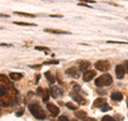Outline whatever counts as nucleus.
<instances>
[{"label":"nucleus","instance_id":"obj_1","mask_svg":"<svg viewBox=\"0 0 128 121\" xmlns=\"http://www.w3.org/2000/svg\"><path fill=\"white\" fill-rule=\"evenodd\" d=\"M29 110L32 114V116L36 119H40V120H43L46 118V114L44 112V110L42 109V107L38 105L36 103H32L29 105Z\"/></svg>","mask_w":128,"mask_h":121},{"label":"nucleus","instance_id":"obj_2","mask_svg":"<svg viewBox=\"0 0 128 121\" xmlns=\"http://www.w3.org/2000/svg\"><path fill=\"white\" fill-rule=\"evenodd\" d=\"M113 83V78H112V76L110 74H104L102 76H99L98 78L95 79V85L97 87H104V86H109Z\"/></svg>","mask_w":128,"mask_h":121},{"label":"nucleus","instance_id":"obj_3","mask_svg":"<svg viewBox=\"0 0 128 121\" xmlns=\"http://www.w3.org/2000/svg\"><path fill=\"white\" fill-rule=\"evenodd\" d=\"M94 67H95L96 70H98V71H100V72H106V71L109 70L110 63L108 62V61H106V60H99V61L95 62Z\"/></svg>","mask_w":128,"mask_h":121},{"label":"nucleus","instance_id":"obj_4","mask_svg":"<svg viewBox=\"0 0 128 121\" xmlns=\"http://www.w3.org/2000/svg\"><path fill=\"white\" fill-rule=\"evenodd\" d=\"M70 95L72 96V99H73L75 102H77L78 104H81V105H86V100L83 98L82 95L79 94V92H76V91H72Z\"/></svg>","mask_w":128,"mask_h":121},{"label":"nucleus","instance_id":"obj_5","mask_svg":"<svg viewBox=\"0 0 128 121\" xmlns=\"http://www.w3.org/2000/svg\"><path fill=\"white\" fill-rule=\"evenodd\" d=\"M66 75L67 76H70V77L72 78H79L80 77V73H79V70H77L76 68H68L66 70Z\"/></svg>","mask_w":128,"mask_h":121},{"label":"nucleus","instance_id":"obj_6","mask_svg":"<svg viewBox=\"0 0 128 121\" xmlns=\"http://www.w3.org/2000/svg\"><path fill=\"white\" fill-rule=\"evenodd\" d=\"M46 106H47L48 111H49L54 117H56V116H58V115H59L60 109H59V107H58V106H56V104L48 103V104H46Z\"/></svg>","mask_w":128,"mask_h":121},{"label":"nucleus","instance_id":"obj_7","mask_svg":"<svg viewBox=\"0 0 128 121\" xmlns=\"http://www.w3.org/2000/svg\"><path fill=\"white\" fill-rule=\"evenodd\" d=\"M125 73L126 72H125V69H124V66H122V64H118V66L115 67V75H116V78L123 79Z\"/></svg>","mask_w":128,"mask_h":121},{"label":"nucleus","instance_id":"obj_8","mask_svg":"<svg viewBox=\"0 0 128 121\" xmlns=\"http://www.w3.org/2000/svg\"><path fill=\"white\" fill-rule=\"evenodd\" d=\"M95 76H96V72L95 71H93V70H88V71H86L84 73H83L82 78H83L84 82H90V80L93 79Z\"/></svg>","mask_w":128,"mask_h":121},{"label":"nucleus","instance_id":"obj_9","mask_svg":"<svg viewBox=\"0 0 128 121\" xmlns=\"http://www.w3.org/2000/svg\"><path fill=\"white\" fill-rule=\"evenodd\" d=\"M50 93L54 98L57 99V98H60V96L63 95V91L59 86H54V87H51V89H50Z\"/></svg>","mask_w":128,"mask_h":121},{"label":"nucleus","instance_id":"obj_10","mask_svg":"<svg viewBox=\"0 0 128 121\" xmlns=\"http://www.w3.org/2000/svg\"><path fill=\"white\" fill-rule=\"evenodd\" d=\"M45 32L48 33H54V34H70V31H64V30H59V29H50V28H46L44 29Z\"/></svg>","mask_w":128,"mask_h":121},{"label":"nucleus","instance_id":"obj_11","mask_svg":"<svg viewBox=\"0 0 128 121\" xmlns=\"http://www.w3.org/2000/svg\"><path fill=\"white\" fill-rule=\"evenodd\" d=\"M90 67H91L90 61H86V60H81V61L79 62V70L80 71L86 72Z\"/></svg>","mask_w":128,"mask_h":121},{"label":"nucleus","instance_id":"obj_12","mask_svg":"<svg viewBox=\"0 0 128 121\" xmlns=\"http://www.w3.org/2000/svg\"><path fill=\"white\" fill-rule=\"evenodd\" d=\"M105 104H107V100L105 98H98L94 101V107H98L102 108Z\"/></svg>","mask_w":128,"mask_h":121},{"label":"nucleus","instance_id":"obj_13","mask_svg":"<svg viewBox=\"0 0 128 121\" xmlns=\"http://www.w3.org/2000/svg\"><path fill=\"white\" fill-rule=\"evenodd\" d=\"M111 99L113 101H116V102H120L123 100V94L120 91H114L111 93Z\"/></svg>","mask_w":128,"mask_h":121},{"label":"nucleus","instance_id":"obj_14","mask_svg":"<svg viewBox=\"0 0 128 121\" xmlns=\"http://www.w3.org/2000/svg\"><path fill=\"white\" fill-rule=\"evenodd\" d=\"M22 77H24V74H22V73H17V72H12V73H10V78L12 80H19Z\"/></svg>","mask_w":128,"mask_h":121},{"label":"nucleus","instance_id":"obj_15","mask_svg":"<svg viewBox=\"0 0 128 121\" xmlns=\"http://www.w3.org/2000/svg\"><path fill=\"white\" fill-rule=\"evenodd\" d=\"M45 76H46V78L48 79V82H49L50 84H54V83L56 82V77L50 73L49 71H47V72H46V73H45Z\"/></svg>","mask_w":128,"mask_h":121},{"label":"nucleus","instance_id":"obj_16","mask_svg":"<svg viewBox=\"0 0 128 121\" xmlns=\"http://www.w3.org/2000/svg\"><path fill=\"white\" fill-rule=\"evenodd\" d=\"M75 116L79 119H84V118H86V112L84 110H77L75 112Z\"/></svg>","mask_w":128,"mask_h":121},{"label":"nucleus","instance_id":"obj_17","mask_svg":"<svg viewBox=\"0 0 128 121\" xmlns=\"http://www.w3.org/2000/svg\"><path fill=\"white\" fill-rule=\"evenodd\" d=\"M13 24L18 26H30V27H35L36 25L33 23H26V22H13Z\"/></svg>","mask_w":128,"mask_h":121},{"label":"nucleus","instance_id":"obj_18","mask_svg":"<svg viewBox=\"0 0 128 121\" xmlns=\"http://www.w3.org/2000/svg\"><path fill=\"white\" fill-rule=\"evenodd\" d=\"M14 14L17 15H22V16H26V17H35L34 14H30V13H25V12H14Z\"/></svg>","mask_w":128,"mask_h":121},{"label":"nucleus","instance_id":"obj_19","mask_svg":"<svg viewBox=\"0 0 128 121\" xmlns=\"http://www.w3.org/2000/svg\"><path fill=\"white\" fill-rule=\"evenodd\" d=\"M42 95H43V101L45 103H47L48 99H49V91H48V90H44V93H42Z\"/></svg>","mask_w":128,"mask_h":121},{"label":"nucleus","instance_id":"obj_20","mask_svg":"<svg viewBox=\"0 0 128 121\" xmlns=\"http://www.w3.org/2000/svg\"><path fill=\"white\" fill-rule=\"evenodd\" d=\"M66 106H67V108H70V109H72V110H77V106L76 105H74L72 102H68V103H66Z\"/></svg>","mask_w":128,"mask_h":121},{"label":"nucleus","instance_id":"obj_21","mask_svg":"<svg viewBox=\"0 0 128 121\" xmlns=\"http://www.w3.org/2000/svg\"><path fill=\"white\" fill-rule=\"evenodd\" d=\"M102 121H116V120H115L114 118H112V117L111 116H104L102 117Z\"/></svg>","mask_w":128,"mask_h":121},{"label":"nucleus","instance_id":"obj_22","mask_svg":"<svg viewBox=\"0 0 128 121\" xmlns=\"http://www.w3.org/2000/svg\"><path fill=\"white\" fill-rule=\"evenodd\" d=\"M36 50H44V51H49L50 49L48 47H46V46H35L34 47Z\"/></svg>","mask_w":128,"mask_h":121},{"label":"nucleus","instance_id":"obj_23","mask_svg":"<svg viewBox=\"0 0 128 121\" xmlns=\"http://www.w3.org/2000/svg\"><path fill=\"white\" fill-rule=\"evenodd\" d=\"M6 87H4V86H0V98L4 95V94H6Z\"/></svg>","mask_w":128,"mask_h":121},{"label":"nucleus","instance_id":"obj_24","mask_svg":"<svg viewBox=\"0 0 128 121\" xmlns=\"http://www.w3.org/2000/svg\"><path fill=\"white\" fill-rule=\"evenodd\" d=\"M58 63H59L58 60H50V61L44 62V64H58Z\"/></svg>","mask_w":128,"mask_h":121},{"label":"nucleus","instance_id":"obj_25","mask_svg":"<svg viewBox=\"0 0 128 121\" xmlns=\"http://www.w3.org/2000/svg\"><path fill=\"white\" fill-rule=\"evenodd\" d=\"M109 109H111V107L108 105V104H105V105L102 107V111H107V110H109Z\"/></svg>","mask_w":128,"mask_h":121},{"label":"nucleus","instance_id":"obj_26","mask_svg":"<svg viewBox=\"0 0 128 121\" xmlns=\"http://www.w3.org/2000/svg\"><path fill=\"white\" fill-rule=\"evenodd\" d=\"M59 121H70L68 118L66 116H60L59 117Z\"/></svg>","mask_w":128,"mask_h":121},{"label":"nucleus","instance_id":"obj_27","mask_svg":"<svg viewBox=\"0 0 128 121\" xmlns=\"http://www.w3.org/2000/svg\"><path fill=\"white\" fill-rule=\"evenodd\" d=\"M124 69H125L126 73H128V60H126V61L124 62Z\"/></svg>","mask_w":128,"mask_h":121},{"label":"nucleus","instance_id":"obj_28","mask_svg":"<svg viewBox=\"0 0 128 121\" xmlns=\"http://www.w3.org/2000/svg\"><path fill=\"white\" fill-rule=\"evenodd\" d=\"M74 91H76V92H79V91H80V86H78V85L74 84Z\"/></svg>","mask_w":128,"mask_h":121},{"label":"nucleus","instance_id":"obj_29","mask_svg":"<svg viewBox=\"0 0 128 121\" xmlns=\"http://www.w3.org/2000/svg\"><path fill=\"white\" fill-rule=\"evenodd\" d=\"M79 1L86 2V3H95L96 2V1H94V0H79Z\"/></svg>","mask_w":128,"mask_h":121},{"label":"nucleus","instance_id":"obj_30","mask_svg":"<svg viewBox=\"0 0 128 121\" xmlns=\"http://www.w3.org/2000/svg\"><path fill=\"white\" fill-rule=\"evenodd\" d=\"M108 43H113V44H128V42H115V41H108Z\"/></svg>","mask_w":128,"mask_h":121},{"label":"nucleus","instance_id":"obj_31","mask_svg":"<svg viewBox=\"0 0 128 121\" xmlns=\"http://www.w3.org/2000/svg\"><path fill=\"white\" fill-rule=\"evenodd\" d=\"M22 114H24V109H22V110L17 111V114H16V116H17V117H19V116H22Z\"/></svg>","mask_w":128,"mask_h":121},{"label":"nucleus","instance_id":"obj_32","mask_svg":"<svg viewBox=\"0 0 128 121\" xmlns=\"http://www.w3.org/2000/svg\"><path fill=\"white\" fill-rule=\"evenodd\" d=\"M0 46H8V47H11L12 44H4V43H0Z\"/></svg>","mask_w":128,"mask_h":121},{"label":"nucleus","instance_id":"obj_33","mask_svg":"<svg viewBox=\"0 0 128 121\" xmlns=\"http://www.w3.org/2000/svg\"><path fill=\"white\" fill-rule=\"evenodd\" d=\"M83 121H96L94 118H84V120Z\"/></svg>","mask_w":128,"mask_h":121},{"label":"nucleus","instance_id":"obj_34","mask_svg":"<svg viewBox=\"0 0 128 121\" xmlns=\"http://www.w3.org/2000/svg\"><path fill=\"white\" fill-rule=\"evenodd\" d=\"M0 17H6V18H8V17H9V15H8V14H1V13H0Z\"/></svg>","mask_w":128,"mask_h":121},{"label":"nucleus","instance_id":"obj_35","mask_svg":"<svg viewBox=\"0 0 128 121\" xmlns=\"http://www.w3.org/2000/svg\"><path fill=\"white\" fill-rule=\"evenodd\" d=\"M42 67V64H38V66H32L31 68H33V69H38V68H41Z\"/></svg>","mask_w":128,"mask_h":121},{"label":"nucleus","instance_id":"obj_36","mask_svg":"<svg viewBox=\"0 0 128 121\" xmlns=\"http://www.w3.org/2000/svg\"><path fill=\"white\" fill-rule=\"evenodd\" d=\"M50 17H62V15H49Z\"/></svg>","mask_w":128,"mask_h":121},{"label":"nucleus","instance_id":"obj_37","mask_svg":"<svg viewBox=\"0 0 128 121\" xmlns=\"http://www.w3.org/2000/svg\"><path fill=\"white\" fill-rule=\"evenodd\" d=\"M35 77H36V82H35V83L38 84V82L40 80V77H41V76H40V74H38V75H36V76H35Z\"/></svg>","mask_w":128,"mask_h":121},{"label":"nucleus","instance_id":"obj_38","mask_svg":"<svg viewBox=\"0 0 128 121\" xmlns=\"http://www.w3.org/2000/svg\"><path fill=\"white\" fill-rule=\"evenodd\" d=\"M73 121H77V120H76V119H74V120H73Z\"/></svg>","mask_w":128,"mask_h":121},{"label":"nucleus","instance_id":"obj_39","mask_svg":"<svg viewBox=\"0 0 128 121\" xmlns=\"http://www.w3.org/2000/svg\"><path fill=\"white\" fill-rule=\"evenodd\" d=\"M126 19H127V21H128V17H126Z\"/></svg>","mask_w":128,"mask_h":121}]
</instances>
